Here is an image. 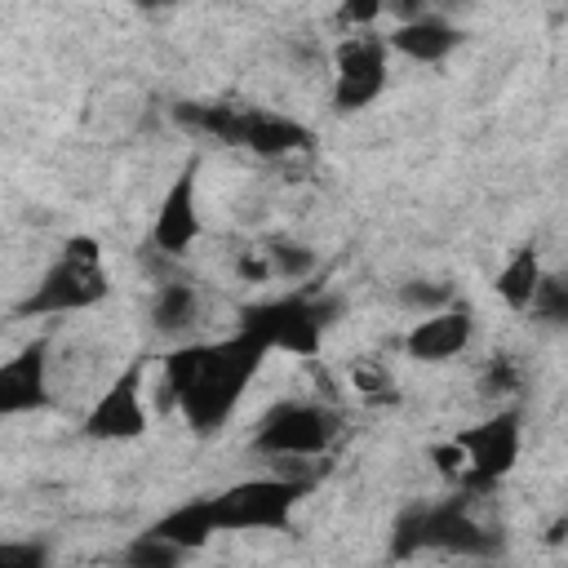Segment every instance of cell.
I'll return each instance as SVG.
<instances>
[{
	"label": "cell",
	"instance_id": "obj_22",
	"mask_svg": "<svg viewBox=\"0 0 568 568\" xmlns=\"http://www.w3.org/2000/svg\"><path fill=\"white\" fill-rule=\"evenodd\" d=\"M382 13H386V0H342L337 22H342V27H355V31H368Z\"/></svg>",
	"mask_w": 568,
	"mask_h": 568
},
{
	"label": "cell",
	"instance_id": "obj_20",
	"mask_svg": "<svg viewBox=\"0 0 568 568\" xmlns=\"http://www.w3.org/2000/svg\"><path fill=\"white\" fill-rule=\"evenodd\" d=\"M528 311H532L537 320H546V324H564V320H568V284H564L559 275H546V271H541Z\"/></svg>",
	"mask_w": 568,
	"mask_h": 568
},
{
	"label": "cell",
	"instance_id": "obj_21",
	"mask_svg": "<svg viewBox=\"0 0 568 568\" xmlns=\"http://www.w3.org/2000/svg\"><path fill=\"white\" fill-rule=\"evenodd\" d=\"M399 302L426 315V311L448 306V302H453V288H448V284H426V280H413V284H404V288H399Z\"/></svg>",
	"mask_w": 568,
	"mask_h": 568
},
{
	"label": "cell",
	"instance_id": "obj_18",
	"mask_svg": "<svg viewBox=\"0 0 568 568\" xmlns=\"http://www.w3.org/2000/svg\"><path fill=\"white\" fill-rule=\"evenodd\" d=\"M266 253V266H271V280H284V284H302L311 271H315V253L306 244H293V240H275Z\"/></svg>",
	"mask_w": 568,
	"mask_h": 568
},
{
	"label": "cell",
	"instance_id": "obj_24",
	"mask_svg": "<svg viewBox=\"0 0 568 568\" xmlns=\"http://www.w3.org/2000/svg\"><path fill=\"white\" fill-rule=\"evenodd\" d=\"M0 564H18V568H31V564H44V546L36 541H0Z\"/></svg>",
	"mask_w": 568,
	"mask_h": 568
},
{
	"label": "cell",
	"instance_id": "obj_10",
	"mask_svg": "<svg viewBox=\"0 0 568 568\" xmlns=\"http://www.w3.org/2000/svg\"><path fill=\"white\" fill-rule=\"evenodd\" d=\"M146 430V404H142V368L129 364L98 399L93 408L84 413V435L89 439H106V444H120V439H138Z\"/></svg>",
	"mask_w": 568,
	"mask_h": 568
},
{
	"label": "cell",
	"instance_id": "obj_25",
	"mask_svg": "<svg viewBox=\"0 0 568 568\" xmlns=\"http://www.w3.org/2000/svg\"><path fill=\"white\" fill-rule=\"evenodd\" d=\"M240 275H244V280H253V284H262V280H271V266H266V253H262V257H240Z\"/></svg>",
	"mask_w": 568,
	"mask_h": 568
},
{
	"label": "cell",
	"instance_id": "obj_5",
	"mask_svg": "<svg viewBox=\"0 0 568 568\" xmlns=\"http://www.w3.org/2000/svg\"><path fill=\"white\" fill-rule=\"evenodd\" d=\"M306 488H311V479L284 475V470L240 479V484L222 488L217 497H209L213 528L217 532H280L293 524V510L306 497Z\"/></svg>",
	"mask_w": 568,
	"mask_h": 568
},
{
	"label": "cell",
	"instance_id": "obj_1",
	"mask_svg": "<svg viewBox=\"0 0 568 568\" xmlns=\"http://www.w3.org/2000/svg\"><path fill=\"white\" fill-rule=\"evenodd\" d=\"M262 359H266V346L244 328L217 342H186L173 355H164L169 404H178L182 422L195 435H213L240 408V395L248 390Z\"/></svg>",
	"mask_w": 568,
	"mask_h": 568
},
{
	"label": "cell",
	"instance_id": "obj_12",
	"mask_svg": "<svg viewBox=\"0 0 568 568\" xmlns=\"http://www.w3.org/2000/svg\"><path fill=\"white\" fill-rule=\"evenodd\" d=\"M470 337H475V315H470V306L448 302V306H439V311H426V315L408 328L404 351H408L413 359H422V364H444V359L462 355V351L470 346Z\"/></svg>",
	"mask_w": 568,
	"mask_h": 568
},
{
	"label": "cell",
	"instance_id": "obj_17",
	"mask_svg": "<svg viewBox=\"0 0 568 568\" xmlns=\"http://www.w3.org/2000/svg\"><path fill=\"white\" fill-rule=\"evenodd\" d=\"M537 280H541V257H537V248H519V253L497 271V293L506 297L510 311H528Z\"/></svg>",
	"mask_w": 568,
	"mask_h": 568
},
{
	"label": "cell",
	"instance_id": "obj_9",
	"mask_svg": "<svg viewBox=\"0 0 568 568\" xmlns=\"http://www.w3.org/2000/svg\"><path fill=\"white\" fill-rule=\"evenodd\" d=\"M386 40L355 31L337 44L333 58V106L337 111H359L386 89Z\"/></svg>",
	"mask_w": 568,
	"mask_h": 568
},
{
	"label": "cell",
	"instance_id": "obj_8",
	"mask_svg": "<svg viewBox=\"0 0 568 568\" xmlns=\"http://www.w3.org/2000/svg\"><path fill=\"white\" fill-rule=\"evenodd\" d=\"M453 444H457V453H462V475H457L462 488L484 493V488H493L497 479H506L510 466L519 462V444H524L519 413L506 408V413H497V417H488V422L462 430Z\"/></svg>",
	"mask_w": 568,
	"mask_h": 568
},
{
	"label": "cell",
	"instance_id": "obj_11",
	"mask_svg": "<svg viewBox=\"0 0 568 568\" xmlns=\"http://www.w3.org/2000/svg\"><path fill=\"white\" fill-rule=\"evenodd\" d=\"M49 342L36 337L0 364V417H22L49 408Z\"/></svg>",
	"mask_w": 568,
	"mask_h": 568
},
{
	"label": "cell",
	"instance_id": "obj_14",
	"mask_svg": "<svg viewBox=\"0 0 568 568\" xmlns=\"http://www.w3.org/2000/svg\"><path fill=\"white\" fill-rule=\"evenodd\" d=\"M457 44H462V31L448 18L430 13V9L408 18V22H395V31L386 36V49H395L413 62H444Z\"/></svg>",
	"mask_w": 568,
	"mask_h": 568
},
{
	"label": "cell",
	"instance_id": "obj_23",
	"mask_svg": "<svg viewBox=\"0 0 568 568\" xmlns=\"http://www.w3.org/2000/svg\"><path fill=\"white\" fill-rule=\"evenodd\" d=\"M484 390H488V395H510V390H519V364H515L510 355H497V359L488 364V373H484Z\"/></svg>",
	"mask_w": 568,
	"mask_h": 568
},
{
	"label": "cell",
	"instance_id": "obj_16",
	"mask_svg": "<svg viewBox=\"0 0 568 568\" xmlns=\"http://www.w3.org/2000/svg\"><path fill=\"white\" fill-rule=\"evenodd\" d=\"M151 532H160V537L178 541L186 555H195V550L217 532V528H213V506H209V497H195V501H186V506L169 510L164 519H155V524H151Z\"/></svg>",
	"mask_w": 568,
	"mask_h": 568
},
{
	"label": "cell",
	"instance_id": "obj_26",
	"mask_svg": "<svg viewBox=\"0 0 568 568\" xmlns=\"http://www.w3.org/2000/svg\"><path fill=\"white\" fill-rule=\"evenodd\" d=\"M142 9H164V4H173V0H138Z\"/></svg>",
	"mask_w": 568,
	"mask_h": 568
},
{
	"label": "cell",
	"instance_id": "obj_2",
	"mask_svg": "<svg viewBox=\"0 0 568 568\" xmlns=\"http://www.w3.org/2000/svg\"><path fill=\"white\" fill-rule=\"evenodd\" d=\"M178 120L195 133H209L226 146H244L262 160H280L293 151L311 146V133L280 115V111H262V106H226V102H186L178 106Z\"/></svg>",
	"mask_w": 568,
	"mask_h": 568
},
{
	"label": "cell",
	"instance_id": "obj_15",
	"mask_svg": "<svg viewBox=\"0 0 568 568\" xmlns=\"http://www.w3.org/2000/svg\"><path fill=\"white\" fill-rule=\"evenodd\" d=\"M195 320H200V293H195V284H191V280H169V284H160V293H155V302H151V324H155V333H164V337H186V333L195 328Z\"/></svg>",
	"mask_w": 568,
	"mask_h": 568
},
{
	"label": "cell",
	"instance_id": "obj_6",
	"mask_svg": "<svg viewBox=\"0 0 568 568\" xmlns=\"http://www.w3.org/2000/svg\"><path fill=\"white\" fill-rule=\"evenodd\" d=\"M395 555H417V550H448V555H493L497 537L479 528V519L466 510L462 497L448 501H426L408 506L395 519Z\"/></svg>",
	"mask_w": 568,
	"mask_h": 568
},
{
	"label": "cell",
	"instance_id": "obj_19",
	"mask_svg": "<svg viewBox=\"0 0 568 568\" xmlns=\"http://www.w3.org/2000/svg\"><path fill=\"white\" fill-rule=\"evenodd\" d=\"M124 559L129 564H138V568H173V564H182L186 559V550L178 546V541H169V537H160V532H138L129 546H124Z\"/></svg>",
	"mask_w": 568,
	"mask_h": 568
},
{
	"label": "cell",
	"instance_id": "obj_13",
	"mask_svg": "<svg viewBox=\"0 0 568 568\" xmlns=\"http://www.w3.org/2000/svg\"><path fill=\"white\" fill-rule=\"evenodd\" d=\"M200 235V209H195V169H182L178 182L164 191L160 200V213H155V226H151V244L169 257L186 253Z\"/></svg>",
	"mask_w": 568,
	"mask_h": 568
},
{
	"label": "cell",
	"instance_id": "obj_3",
	"mask_svg": "<svg viewBox=\"0 0 568 568\" xmlns=\"http://www.w3.org/2000/svg\"><path fill=\"white\" fill-rule=\"evenodd\" d=\"M106 293H111V280H106L98 240L75 235L62 244V253L49 262V271L36 280V288L22 297L18 315H75V311L98 306Z\"/></svg>",
	"mask_w": 568,
	"mask_h": 568
},
{
	"label": "cell",
	"instance_id": "obj_7",
	"mask_svg": "<svg viewBox=\"0 0 568 568\" xmlns=\"http://www.w3.org/2000/svg\"><path fill=\"white\" fill-rule=\"evenodd\" d=\"M342 435V413L333 404L320 399H284L275 404L257 430H253V448L262 457H320L333 448V439Z\"/></svg>",
	"mask_w": 568,
	"mask_h": 568
},
{
	"label": "cell",
	"instance_id": "obj_4",
	"mask_svg": "<svg viewBox=\"0 0 568 568\" xmlns=\"http://www.w3.org/2000/svg\"><path fill=\"white\" fill-rule=\"evenodd\" d=\"M342 311V302L333 293H284L271 302H253L240 311V328L248 337H257L271 351H288V355H315L333 315Z\"/></svg>",
	"mask_w": 568,
	"mask_h": 568
}]
</instances>
